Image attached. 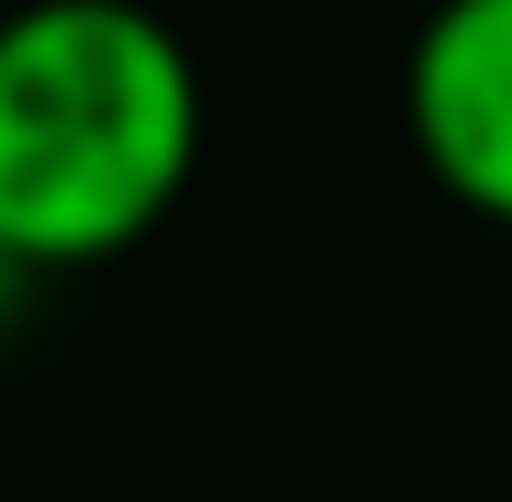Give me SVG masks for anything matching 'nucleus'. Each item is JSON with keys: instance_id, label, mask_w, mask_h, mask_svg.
Here are the masks:
<instances>
[{"instance_id": "1", "label": "nucleus", "mask_w": 512, "mask_h": 502, "mask_svg": "<svg viewBox=\"0 0 512 502\" xmlns=\"http://www.w3.org/2000/svg\"><path fill=\"white\" fill-rule=\"evenodd\" d=\"M209 147V84L147 0L0 11V251L32 283L126 262L178 220Z\"/></svg>"}, {"instance_id": "2", "label": "nucleus", "mask_w": 512, "mask_h": 502, "mask_svg": "<svg viewBox=\"0 0 512 502\" xmlns=\"http://www.w3.org/2000/svg\"><path fill=\"white\" fill-rule=\"evenodd\" d=\"M398 116L429 189L512 231V0H429L398 63Z\"/></svg>"}, {"instance_id": "3", "label": "nucleus", "mask_w": 512, "mask_h": 502, "mask_svg": "<svg viewBox=\"0 0 512 502\" xmlns=\"http://www.w3.org/2000/svg\"><path fill=\"white\" fill-rule=\"evenodd\" d=\"M32 293H42V283H32V272H21V262H11V251H0V335L21 325V304H32Z\"/></svg>"}]
</instances>
